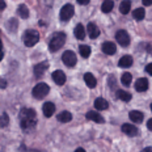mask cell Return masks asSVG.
Wrapping results in <instances>:
<instances>
[{
    "label": "cell",
    "instance_id": "20",
    "mask_svg": "<svg viewBox=\"0 0 152 152\" xmlns=\"http://www.w3.org/2000/svg\"><path fill=\"white\" fill-rule=\"evenodd\" d=\"M72 119V114L69 113V112H62V113H59L58 114V121L59 122H63V123H67L69 122Z\"/></svg>",
    "mask_w": 152,
    "mask_h": 152
},
{
    "label": "cell",
    "instance_id": "14",
    "mask_svg": "<svg viewBox=\"0 0 152 152\" xmlns=\"http://www.w3.org/2000/svg\"><path fill=\"white\" fill-rule=\"evenodd\" d=\"M135 89H137L138 92H144L148 89V81L147 79L144 77H140L137 80V83H135Z\"/></svg>",
    "mask_w": 152,
    "mask_h": 152
},
{
    "label": "cell",
    "instance_id": "23",
    "mask_svg": "<svg viewBox=\"0 0 152 152\" xmlns=\"http://www.w3.org/2000/svg\"><path fill=\"white\" fill-rule=\"evenodd\" d=\"M132 16H134V18L137 21H142L144 18V16H145L144 8H137L134 12H132Z\"/></svg>",
    "mask_w": 152,
    "mask_h": 152
},
{
    "label": "cell",
    "instance_id": "27",
    "mask_svg": "<svg viewBox=\"0 0 152 152\" xmlns=\"http://www.w3.org/2000/svg\"><path fill=\"white\" fill-rule=\"evenodd\" d=\"M79 51H80L83 58H88L91 55V47L87 45H81V46H79Z\"/></svg>",
    "mask_w": 152,
    "mask_h": 152
},
{
    "label": "cell",
    "instance_id": "22",
    "mask_svg": "<svg viewBox=\"0 0 152 152\" xmlns=\"http://www.w3.org/2000/svg\"><path fill=\"white\" fill-rule=\"evenodd\" d=\"M130 9H131V1H130V0H125V1H122L121 5H119V11H121L122 15H127L130 12Z\"/></svg>",
    "mask_w": 152,
    "mask_h": 152
},
{
    "label": "cell",
    "instance_id": "11",
    "mask_svg": "<svg viewBox=\"0 0 152 152\" xmlns=\"http://www.w3.org/2000/svg\"><path fill=\"white\" fill-rule=\"evenodd\" d=\"M87 30H88V34H89V37L92 38V39H96V38L100 36V29H99V26H97L96 24H93V23H89V24H88Z\"/></svg>",
    "mask_w": 152,
    "mask_h": 152
},
{
    "label": "cell",
    "instance_id": "16",
    "mask_svg": "<svg viewBox=\"0 0 152 152\" xmlns=\"http://www.w3.org/2000/svg\"><path fill=\"white\" fill-rule=\"evenodd\" d=\"M43 114H45V117H51L54 112H55V105H54L53 102H45L43 104Z\"/></svg>",
    "mask_w": 152,
    "mask_h": 152
},
{
    "label": "cell",
    "instance_id": "37",
    "mask_svg": "<svg viewBox=\"0 0 152 152\" xmlns=\"http://www.w3.org/2000/svg\"><path fill=\"white\" fill-rule=\"evenodd\" d=\"M140 152H152V147H148V148H144V150H142Z\"/></svg>",
    "mask_w": 152,
    "mask_h": 152
},
{
    "label": "cell",
    "instance_id": "32",
    "mask_svg": "<svg viewBox=\"0 0 152 152\" xmlns=\"http://www.w3.org/2000/svg\"><path fill=\"white\" fill-rule=\"evenodd\" d=\"M143 5H152V0H142Z\"/></svg>",
    "mask_w": 152,
    "mask_h": 152
},
{
    "label": "cell",
    "instance_id": "15",
    "mask_svg": "<svg viewBox=\"0 0 152 152\" xmlns=\"http://www.w3.org/2000/svg\"><path fill=\"white\" fill-rule=\"evenodd\" d=\"M94 107L97 110H106L109 107V102L102 97H99V99L94 100Z\"/></svg>",
    "mask_w": 152,
    "mask_h": 152
},
{
    "label": "cell",
    "instance_id": "28",
    "mask_svg": "<svg viewBox=\"0 0 152 152\" xmlns=\"http://www.w3.org/2000/svg\"><path fill=\"white\" fill-rule=\"evenodd\" d=\"M131 79L132 76L130 72H125V74H122V77H121V81L123 85H126V87H129L130 84H131Z\"/></svg>",
    "mask_w": 152,
    "mask_h": 152
},
{
    "label": "cell",
    "instance_id": "21",
    "mask_svg": "<svg viewBox=\"0 0 152 152\" xmlns=\"http://www.w3.org/2000/svg\"><path fill=\"white\" fill-rule=\"evenodd\" d=\"M119 67H130V66L132 64V58L130 55H125V56H122L121 59H119Z\"/></svg>",
    "mask_w": 152,
    "mask_h": 152
},
{
    "label": "cell",
    "instance_id": "36",
    "mask_svg": "<svg viewBox=\"0 0 152 152\" xmlns=\"http://www.w3.org/2000/svg\"><path fill=\"white\" fill-rule=\"evenodd\" d=\"M0 81H1V89H4V88L7 87V83H5L4 79H0Z\"/></svg>",
    "mask_w": 152,
    "mask_h": 152
},
{
    "label": "cell",
    "instance_id": "4",
    "mask_svg": "<svg viewBox=\"0 0 152 152\" xmlns=\"http://www.w3.org/2000/svg\"><path fill=\"white\" fill-rule=\"evenodd\" d=\"M49 85L45 84V83H38L36 87L33 88V96L36 97V99H43L45 96L49 94Z\"/></svg>",
    "mask_w": 152,
    "mask_h": 152
},
{
    "label": "cell",
    "instance_id": "3",
    "mask_svg": "<svg viewBox=\"0 0 152 152\" xmlns=\"http://www.w3.org/2000/svg\"><path fill=\"white\" fill-rule=\"evenodd\" d=\"M39 41V33L34 29H29L24 33V43L28 47L34 46Z\"/></svg>",
    "mask_w": 152,
    "mask_h": 152
},
{
    "label": "cell",
    "instance_id": "34",
    "mask_svg": "<svg viewBox=\"0 0 152 152\" xmlns=\"http://www.w3.org/2000/svg\"><path fill=\"white\" fill-rule=\"evenodd\" d=\"M147 127H148V130H151V131H152V118H151V119H148V122H147Z\"/></svg>",
    "mask_w": 152,
    "mask_h": 152
},
{
    "label": "cell",
    "instance_id": "5",
    "mask_svg": "<svg viewBox=\"0 0 152 152\" xmlns=\"http://www.w3.org/2000/svg\"><path fill=\"white\" fill-rule=\"evenodd\" d=\"M62 61L66 66H68V67H74L76 64V62H77V59H76V55H75L74 51L67 50V51H64V54H63Z\"/></svg>",
    "mask_w": 152,
    "mask_h": 152
},
{
    "label": "cell",
    "instance_id": "6",
    "mask_svg": "<svg viewBox=\"0 0 152 152\" xmlns=\"http://www.w3.org/2000/svg\"><path fill=\"white\" fill-rule=\"evenodd\" d=\"M74 5L72 4H66L63 5V8L61 9V20L62 21H68L69 18L74 16Z\"/></svg>",
    "mask_w": 152,
    "mask_h": 152
},
{
    "label": "cell",
    "instance_id": "13",
    "mask_svg": "<svg viewBox=\"0 0 152 152\" xmlns=\"http://www.w3.org/2000/svg\"><path fill=\"white\" fill-rule=\"evenodd\" d=\"M101 49H102V51L107 54V55H113V54H115V51H117V47L113 42H104Z\"/></svg>",
    "mask_w": 152,
    "mask_h": 152
},
{
    "label": "cell",
    "instance_id": "8",
    "mask_svg": "<svg viewBox=\"0 0 152 152\" xmlns=\"http://www.w3.org/2000/svg\"><path fill=\"white\" fill-rule=\"evenodd\" d=\"M122 131L125 132L126 135H129V137H137L139 134V130L135 127V126L130 125V123H125V125H122Z\"/></svg>",
    "mask_w": 152,
    "mask_h": 152
},
{
    "label": "cell",
    "instance_id": "33",
    "mask_svg": "<svg viewBox=\"0 0 152 152\" xmlns=\"http://www.w3.org/2000/svg\"><path fill=\"white\" fill-rule=\"evenodd\" d=\"M79 4H83V5H87L88 3H89V0H77Z\"/></svg>",
    "mask_w": 152,
    "mask_h": 152
},
{
    "label": "cell",
    "instance_id": "7",
    "mask_svg": "<svg viewBox=\"0 0 152 152\" xmlns=\"http://www.w3.org/2000/svg\"><path fill=\"white\" fill-rule=\"evenodd\" d=\"M115 38L121 46H129L130 45V37L126 30H118L115 34Z\"/></svg>",
    "mask_w": 152,
    "mask_h": 152
},
{
    "label": "cell",
    "instance_id": "30",
    "mask_svg": "<svg viewBox=\"0 0 152 152\" xmlns=\"http://www.w3.org/2000/svg\"><path fill=\"white\" fill-rule=\"evenodd\" d=\"M145 71H147L150 75H152V63H150V64H147V67H145Z\"/></svg>",
    "mask_w": 152,
    "mask_h": 152
},
{
    "label": "cell",
    "instance_id": "24",
    "mask_svg": "<svg viewBox=\"0 0 152 152\" xmlns=\"http://www.w3.org/2000/svg\"><path fill=\"white\" fill-rule=\"evenodd\" d=\"M17 13L18 16H21V18H28L29 17V9H28V7L25 4H21L17 8Z\"/></svg>",
    "mask_w": 152,
    "mask_h": 152
},
{
    "label": "cell",
    "instance_id": "39",
    "mask_svg": "<svg viewBox=\"0 0 152 152\" xmlns=\"http://www.w3.org/2000/svg\"><path fill=\"white\" fill-rule=\"evenodd\" d=\"M151 110H152V104H151Z\"/></svg>",
    "mask_w": 152,
    "mask_h": 152
},
{
    "label": "cell",
    "instance_id": "29",
    "mask_svg": "<svg viewBox=\"0 0 152 152\" xmlns=\"http://www.w3.org/2000/svg\"><path fill=\"white\" fill-rule=\"evenodd\" d=\"M8 115H7V113L5 112H3L1 113V122H0V126H1V127H5V126L8 125Z\"/></svg>",
    "mask_w": 152,
    "mask_h": 152
},
{
    "label": "cell",
    "instance_id": "2",
    "mask_svg": "<svg viewBox=\"0 0 152 152\" xmlns=\"http://www.w3.org/2000/svg\"><path fill=\"white\" fill-rule=\"evenodd\" d=\"M66 42V34L63 31H58V33L53 34L51 39H50V43H49V50L51 53H55L58 51L61 47H63Z\"/></svg>",
    "mask_w": 152,
    "mask_h": 152
},
{
    "label": "cell",
    "instance_id": "18",
    "mask_svg": "<svg viewBox=\"0 0 152 152\" xmlns=\"http://www.w3.org/2000/svg\"><path fill=\"white\" fill-rule=\"evenodd\" d=\"M84 81H85V84H87L89 88H94V87H96V84H97L96 79H94V76L92 75L91 72H87V74L84 75Z\"/></svg>",
    "mask_w": 152,
    "mask_h": 152
},
{
    "label": "cell",
    "instance_id": "38",
    "mask_svg": "<svg viewBox=\"0 0 152 152\" xmlns=\"http://www.w3.org/2000/svg\"><path fill=\"white\" fill-rule=\"evenodd\" d=\"M75 152H87V151H85L84 148H77V150H76Z\"/></svg>",
    "mask_w": 152,
    "mask_h": 152
},
{
    "label": "cell",
    "instance_id": "10",
    "mask_svg": "<svg viewBox=\"0 0 152 152\" xmlns=\"http://www.w3.org/2000/svg\"><path fill=\"white\" fill-rule=\"evenodd\" d=\"M66 74L63 71H61V69H58V71H54L53 72V80L55 81L58 85H63L66 83Z\"/></svg>",
    "mask_w": 152,
    "mask_h": 152
},
{
    "label": "cell",
    "instance_id": "12",
    "mask_svg": "<svg viewBox=\"0 0 152 152\" xmlns=\"http://www.w3.org/2000/svg\"><path fill=\"white\" fill-rule=\"evenodd\" d=\"M47 67H49V63H47V62L38 63L36 67H34V75H36V77H41V76L46 72Z\"/></svg>",
    "mask_w": 152,
    "mask_h": 152
},
{
    "label": "cell",
    "instance_id": "35",
    "mask_svg": "<svg viewBox=\"0 0 152 152\" xmlns=\"http://www.w3.org/2000/svg\"><path fill=\"white\" fill-rule=\"evenodd\" d=\"M4 8H5V1H4V0H0V9L3 11Z\"/></svg>",
    "mask_w": 152,
    "mask_h": 152
},
{
    "label": "cell",
    "instance_id": "1",
    "mask_svg": "<svg viewBox=\"0 0 152 152\" xmlns=\"http://www.w3.org/2000/svg\"><path fill=\"white\" fill-rule=\"evenodd\" d=\"M20 126L25 132H30L31 130L36 127L37 123V114L34 112V109H28L24 107L20 112Z\"/></svg>",
    "mask_w": 152,
    "mask_h": 152
},
{
    "label": "cell",
    "instance_id": "19",
    "mask_svg": "<svg viewBox=\"0 0 152 152\" xmlns=\"http://www.w3.org/2000/svg\"><path fill=\"white\" fill-rule=\"evenodd\" d=\"M75 37L77 38V39H84L85 38V29H84V25L81 24H77L75 28Z\"/></svg>",
    "mask_w": 152,
    "mask_h": 152
},
{
    "label": "cell",
    "instance_id": "17",
    "mask_svg": "<svg viewBox=\"0 0 152 152\" xmlns=\"http://www.w3.org/2000/svg\"><path fill=\"white\" fill-rule=\"evenodd\" d=\"M129 117H130V119H131L132 122L140 123L142 121H143V117H144V115H143V113L138 112V110H132V112H130Z\"/></svg>",
    "mask_w": 152,
    "mask_h": 152
},
{
    "label": "cell",
    "instance_id": "25",
    "mask_svg": "<svg viewBox=\"0 0 152 152\" xmlns=\"http://www.w3.org/2000/svg\"><path fill=\"white\" fill-rule=\"evenodd\" d=\"M113 7H114L113 1H110V0H105V1L102 3V5H101V11H102L104 13H109V12H112Z\"/></svg>",
    "mask_w": 152,
    "mask_h": 152
},
{
    "label": "cell",
    "instance_id": "9",
    "mask_svg": "<svg viewBox=\"0 0 152 152\" xmlns=\"http://www.w3.org/2000/svg\"><path fill=\"white\" fill-rule=\"evenodd\" d=\"M85 117H87V119H89V121H93V122H96V123H104V122H105L104 117L101 115L100 113L94 112V110H91V112H88Z\"/></svg>",
    "mask_w": 152,
    "mask_h": 152
},
{
    "label": "cell",
    "instance_id": "31",
    "mask_svg": "<svg viewBox=\"0 0 152 152\" xmlns=\"http://www.w3.org/2000/svg\"><path fill=\"white\" fill-rule=\"evenodd\" d=\"M145 50H147V53H150V54H152V42H150L147 45V47H145Z\"/></svg>",
    "mask_w": 152,
    "mask_h": 152
},
{
    "label": "cell",
    "instance_id": "26",
    "mask_svg": "<svg viewBox=\"0 0 152 152\" xmlns=\"http://www.w3.org/2000/svg\"><path fill=\"white\" fill-rule=\"evenodd\" d=\"M117 94H118V97H119V100H122V101H125V102H129L130 100H131V94L129 93V92H126V91H118L117 92Z\"/></svg>",
    "mask_w": 152,
    "mask_h": 152
}]
</instances>
